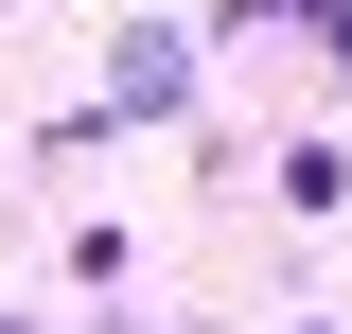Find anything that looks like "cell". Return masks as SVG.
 <instances>
[{"mask_svg": "<svg viewBox=\"0 0 352 334\" xmlns=\"http://www.w3.org/2000/svg\"><path fill=\"white\" fill-rule=\"evenodd\" d=\"M194 106V36L176 18H124V53H106V88H88V124H176Z\"/></svg>", "mask_w": 352, "mask_h": 334, "instance_id": "6da1fadb", "label": "cell"}, {"mask_svg": "<svg viewBox=\"0 0 352 334\" xmlns=\"http://www.w3.org/2000/svg\"><path fill=\"white\" fill-rule=\"evenodd\" d=\"M0 334H18V317H0Z\"/></svg>", "mask_w": 352, "mask_h": 334, "instance_id": "7a4b0ae2", "label": "cell"}]
</instances>
